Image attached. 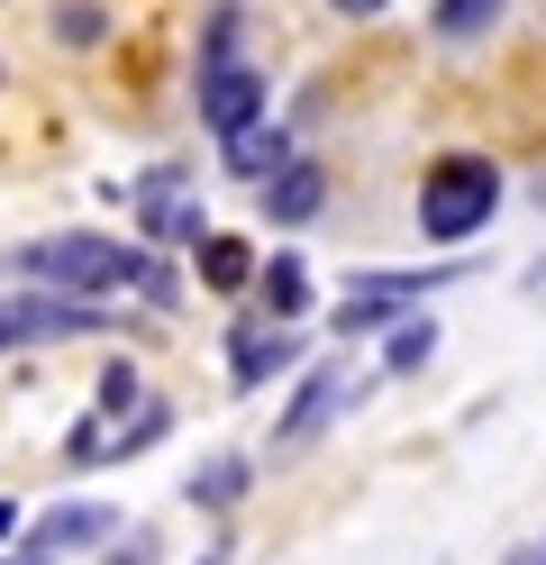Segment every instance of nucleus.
<instances>
[{"label":"nucleus","mask_w":546,"mask_h":565,"mask_svg":"<svg viewBox=\"0 0 546 565\" xmlns=\"http://www.w3.org/2000/svg\"><path fill=\"white\" fill-rule=\"evenodd\" d=\"M137 265H146L137 237L55 228L36 246H10V256H0V282H19V292H73V301H119V292H137Z\"/></svg>","instance_id":"obj_1"},{"label":"nucleus","mask_w":546,"mask_h":565,"mask_svg":"<svg viewBox=\"0 0 546 565\" xmlns=\"http://www.w3.org/2000/svg\"><path fill=\"white\" fill-rule=\"evenodd\" d=\"M501 201H510V173L492 156H473V147H447L428 173H419V237L428 246H473L492 220H501Z\"/></svg>","instance_id":"obj_2"},{"label":"nucleus","mask_w":546,"mask_h":565,"mask_svg":"<svg viewBox=\"0 0 546 565\" xmlns=\"http://www.w3.org/2000/svg\"><path fill=\"white\" fill-rule=\"evenodd\" d=\"M374 383H383V365L355 383V374H346V356H310V365H301V383H291V402H282V419H274V456L310 447L328 419H346L355 402H374Z\"/></svg>","instance_id":"obj_3"},{"label":"nucleus","mask_w":546,"mask_h":565,"mask_svg":"<svg viewBox=\"0 0 546 565\" xmlns=\"http://www.w3.org/2000/svg\"><path fill=\"white\" fill-rule=\"evenodd\" d=\"M291 365H310V338L301 329L265 320V310H237V320H228V383H237V393H265V383L291 374Z\"/></svg>","instance_id":"obj_4"},{"label":"nucleus","mask_w":546,"mask_h":565,"mask_svg":"<svg viewBox=\"0 0 546 565\" xmlns=\"http://www.w3.org/2000/svg\"><path fill=\"white\" fill-rule=\"evenodd\" d=\"M265 100H274V83H265V64H210V74H192V110H201V128L210 137H237V128H255L265 119Z\"/></svg>","instance_id":"obj_5"},{"label":"nucleus","mask_w":546,"mask_h":565,"mask_svg":"<svg viewBox=\"0 0 546 565\" xmlns=\"http://www.w3.org/2000/svg\"><path fill=\"white\" fill-rule=\"evenodd\" d=\"M119 529H128V520H119V502H92V492H73V502H55L46 520L28 529V547H46V556L64 565V556H100L109 539H119Z\"/></svg>","instance_id":"obj_6"},{"label":"nucleus","mask_w":546,"mask_h":565,"mask_svg":"<svg viewBox=\"0 0 546 565\" xmlns=\"http://www.w3.org/2000/svg\"><path fill=\"white\" fill-rule=\"evenodd\" d=\"M473 274V256H437V265H364L346 274V292H383V301H437V292H456V282Z\"/></svg>","instance_id":"obj_7"},{"label":"nucleus","mask_w":546,"mask_h":565,"mask_svg":"<svg viewBox=\"0 0 546 565\" xmlns=\"http://www.w3.org/2000/svg\"><path fill=\"white\" fill-rule=\"evenodd\" d=\"M255 210H265V228H310L319 210H328V164L291 156L274 183H255Z\"/></svg>","instance_id":"obj_8"},{"label":"nucleus","mask_w":546,"mask_h":565,"mask_svg":"<svg viewBox=\"0 0 546 565\" xmlns=\"http://www.w3.org/2000/svg\"><path fill=\"white\" fill-rule=\"evenodd\" d=\"M291 156H301V147H291V128H282L274 110L255 119V128H237V137H218V164H228L237 183H274V173H282Z\"/></svg>","instance_id":"obj_9"},{"label":"nucleus","mask_w":546,"mask_h":565,"mask_svg":"<svg viewBox=\"0 0 546 565\" xmlns=\"http://www.w3.org/2000/svg\"><path fill=\"white\" fill-rule=\"evenodd\" d=\"M255 246L237 237V228H210L201 246H192V274H201V292H218V301H237V292H255Z\"/></svg>","instance_id":"obj_10"},{"label":"nucleus","mask_w":546,"mask_h":565,"mask_svg":"<svg viewBox=\"0 0 546 565\" xmlns=\"http://www.w3.org/2000/svg\"><path fill=\"white\" fill-rule=\"evenodd\" d=\"M182 192H192V164H146L137 183H128V210H137V246H156L164 220L182 210Z\"/></svg>","instance_id":"obj_11"},{"label":"nucleus","mask_w":546,"mask_h":565,"mask_svg":"<svg viewBox=\"0 0 546 565\" xmlns=\"http://www.w3.org/2000/svg\"><path fill=\"white\" fill-rule=\"evenodd\" d=\"M255 310L282 320V329H301L310 320V265L301 256H265V265H255Z\"/></svg>","instance_id":"obj_12"},{"label":"nucleus","mask_w":546,"mask_h":565,"mask_svg":"<svg viewBox=\"0 0 546 565\" xmlns=\"http://www.w3.org/2000/svg\"><path fill=\"white\" fill-rule=\"evenodd\" d=\"M246 492H255V456H210V466L182 483V502L192 511H237Z\"/></svg>","instance_id":"obj_13"},{"label":"nucleus","mask_w":546,"mask_h":565,"mask_svg":"<svg viewBox=\"0 0 546 565\" xmlns=\"http://www.w3.org/2000/svg\"><path fill=\"white\" fill-rule=\"evenodd\" d=\"M428 356H437V320H428V301H419V310H400V320L383 329V383L392 374H428Z\"/></svg>","instance_id":"obj_14"},{"label":"nucleus","mask_w":546,"mask_h":565,"mask_svg":"<svg viewBox=\"0 0 546 565\" xmlns=\"http://www.w3.org/2000/svg\"><path fill=\"white\" fill-rule=\"evenodd\" d=\"M164 438H173V402H156V393H146L128 419H109V466H128V456L164 447Z\"/></svg>","instance_id":"obj_15"},{"label":"nucleus","mask_w":546,"mask_h":565,"mask_svg":"<svg viewBox=\"0 0 546 565\" xmlns=\"http://www.w3.org/2000/svg\"><path fill=\"white\" fill-rule=\"evenodd\" d=\"M501 10H510V0H437L428 38L437 46H473V38H492V28H501Z\"/></svg>","instance_id":"obj_16"},{"label":"nucleus","mask_w":546,"mask_h":565,"mask_svg":"<svg viewBox=\"0 0 546 565\" xmlns=\"http://www.w3.org/2000/svg\"><path fill=\"white\" fill-rule=\"evenodd\" d=\"M46 38H55L64 55H100V46H109V10H100V0H55Z\"/></svg>","instance_id":"obj_17"},{"label":"nucleus","mask_w":546,"mask_h":565,"mask_svg":"<svg viewBox=\"0 0 546 565\" xmlns=\"http://www.w3.org/2000/svg\"><path fill=\"white\" fill-rule=\"evenodd\" d=\"M137 402H146V374H137V356H109V365H100V393H92V411H100V419H128Z\"/></svg>","instance_id":"obj_18"},{"label":"nucleus","mask_w":546,"mask_h":565,"mask_svg":"<svg viewBox=\"0 0 546 565\" xmlns=\"http://www.w3.org/2000/svg\"><path fill=\"white\" fill-rule=\"evenodd\" d=\"M137 301H146V310H182V265L164 256V246H146V265H137Z\"/></svg>","instance_id":"obj_19"},{"label":"nucleus","mask_w":546,"mask_h":565,"mask_svg":"<svg viewBox=\"0 0 546 565\" xmlns=\"http://www.w3.org/2000/svg\"><path fill=\"white\" fill-rule=\"evenodd\" d=\"M237 38H246V10H237V0H218V10H210V38H201V64H192V74H210V64H237Z\"/></svg>","instance_id":"obj_20"},{"label":"nucleus","mask_w":546,"mask_h":565,"mask_svg":"<svg viewBox=\"0 0 546 565\" xmlns=\"http://www.w3.org/2000/svg\"><path fill=\"white\" fill-rule=\"evenodd\" d=\"M64 466H73V475L109 466V419H100V411H83V419H73V429H64Z\"/></svg>","instance_id":"obj_21"},{"label":"nucleus","mask_w":546,"mask_h":565,"mask_svg":"<svg viewBox=\"0 0 546 565\" xmlns=\"http://www.w3.org/2000/svg\"><path fill=\"white\" fill-rule=\"evenodd\" d=\"M92 565H164L156 556V529H128V547H100Z\"/></svg>","instance_id":"obj_22"},{"label":"nucleus","mask_w":546,"mask_h":565,"mask_svg":"<svg viewBox=\"0 0 546 565\" xmlns=\"http://www.w3.org/2000/svg\"><path fill=\"white\" fill-rule=\"evenodd\" d=\"M328 10H338V19H383L392 0H328Z\"/></svg>","instance_id":"obj_23"},{"label":"nucleus","mask_w":546,"mask_h":565,"mask_svg":"<svg viewBox=\"0 0 546 565\" xmlns=\"http://www.w3.org/2000/svg\"><path fill=\"white\" fill-rule=\"evenodd\" d=\"M192 565H237V539H210V547H201Z\"/></svg>","instance_id":"obj_24"},{"label":"nucleus","mask_w":546,"mask_h":565,"mask_svg":"<svg viewBox=\"0 0 546 565\" xmlns=\"http://www.w3.org/2000/svg\"><path fill=\"white\" fill-rule=\"evenodd\" d=\"M0 565H55V556H46V547H28V539H19V556H0Z\"/></svg>","instance_id":"obj_25"},{"label":"nucleus","mask_w":546,"mask_h":565,"mask_svg":"<svg viewBox=\"0 0 546 565\" xmlns=\"http://www.w3.org/2000/svg\"><path fill=\"white\" fill-rule=\"evenodd\" d=\"M19 539V502H0V547H10Z\"/></svg>","instance_id":"obj_26"},{"label":"nucleus","mask_w":546,"mask_h":565,"mask_svg":"<svg viewBox=\"0 0 546 565\" xmlns=\"http://www.w3.org/2000/svg\"><path fill=\"white\" fill-rule=\"evenodd\" d=\"M528 301H546V265H537V274H528Z\"/></svg>","instance_id":"obj_27"},{"label":"nucleus","mask_w":546,"mask_h":565,"mask_svg":"<svg viewBox=\"0 0 546 565\" xmlns=\"http://www.w3.org/2000/svg\"><path fill=\"white\" fill-rule=\"evenodd\" d=\"M528 565H546V539H537V556H528Z\"/></svg>","instance_id":"obj_28"}]
</instances>
